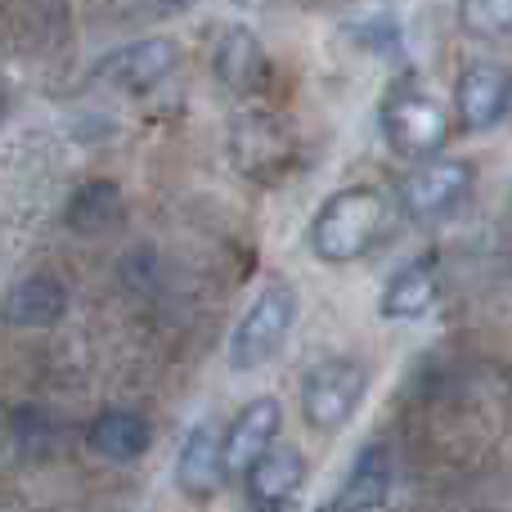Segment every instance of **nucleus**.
<instances>
[{
  "instance_id": "obj_8",
  "label": "nucleus",
  "mask_w": 512,
  "mask_h": 512,
  "mask_svg": "<svg viewBox=\"0 0 512 512\" xmlns=\"http://www.w3.org/2000/svg\"><path fill=\"white\" fill-rule=\"evenodd\" d=\"M292 131L270 113H243L230 131V158L248 176H270V171L292 162Z\"/></svg>"
},
{
  "instance_id": "obj_7",
  "label": "nucleus",
  "mask_w": 512,
  "mask_h": 512,
  "mask_svg": "<svg viewBox=\"0 0 512 512\" xmlns=\"http://www.w3.org/2000/svg\"><path fill=\"white\" fill-rule=\"evenodd\" d=\"M239 477L248 481L252 512H292L301 486H306V459H301V450L274 441L265 454H256Z\"/></svg>"
},
{
  "instance_id": "obj_13",
  "label": "nucleus",
  "mask_w": 512,
  "mask_h": 512,
  "mask_svg": "<svg viewBox=\"0 0 512 512\" xmlns=\"http://www.w3.org/2000/svg\"><path fill=\"white\" fill-rule=\"evenodd\" d=\"M86 445L108 463H135L153 450V423L140 409H99L86 427Z\"/></svg>"
},
{
  "instance_id": "obj_4",
  "label": "nucleus",
  "mask_w": 512,
  "mask_h": 512,
  "mask_svg": "<svg viewBox=\"0 0 512 512\" xmlns=\"http://www.w3.org/2000/svg\"><path fill=\"white\" fill-rule=\"evenodd\" d=\"M378 122H382V135H387L391 153H396V158H414V162L441 153L445 135H450V117H445L441 99H432L418 86L391 90V95L382 99Z\"/></svg>"
},
{
  "instance_id": "obj_17",
  "label": "nucleus",
  "mask_w": 512,
  "mask_h": 512,
  "mask_svg": "<svg viewBox=\"0 0 512 512\" xmlns=\"http://www.w3.org/2000/svg\"><path fill=\"white\" fill-rule=\"evenodd\" d=\"M265 77V50L256 41L252 27L234 23L221 32L216 41V81H221L230 95H252Z\"/></svg>"
},
{
  "instance_id": "obj_16",
  "label": "nucleus",
  "mask_w": 512,
  "mask_h": 512,
  "mask_svg": "<svg viewBox=\"0 0 512 512\" xmlns=\"http://www.w3.org/2000/svg\"><path fill=\"white\" fill-rule=\"evenodd\" d=\"M126 216V198H122V185L108 176H95V180H81L72 189L68 207H63V225L72 234H86V239H99L108 234L113 225H122Z\"/></svg>"
},
{
  "instance_id": "obj_2",
  "label": "nucleus",
  "mask_w": 512,
  "mask_h": 512,
  "mask_svg": "<svg viewBox=\"0 0 512 512\" xmlns=\"http://www.w3.org/2000/svg\"><path fill=\"white\" fill-rule=\"evenodd\" d=\"M297 310H301V297L292 283H279V279L265 283L248 301V310L239 315V324H234V333H230V351H225L230 369L234 373L265 369V364L283 351V342H288L292 324H297Z\"/></svg>"
},
{
  "instance_id": "obj_10",
  "label": "nucleus",
  "mask_w": 512,
  "mask_h": 512,
  "mask_svg": "<svg viewBox=\"0 0 512 512\" xmlns=\"http://www.w3.org/2000/svg\"><path fill=\"white\" fill-rule=\"evenodd\" d=\"M176 486L189 499H212L225 486V454H221V423L203 418L185 432L176 454Z\"/></svg>"
},
{
  "instance_id": "obj_3",
  "label": "nucleus",
  "mask_w": 512,
  "mask_h": 512,
  "mask_svg": "<svg viewBox=\"0 0 512 512\" xmlns=\"http://www.w3.org/2000/svg\"><path fill=\"white\" fill-rule=\"evenodd\" d=\"M369 364L351 360V355H328V360L310 364L301 378V414L315 432H342L355 414H360L364 396H369Z\"/></svg>"
},
{
  "instance_id": "obj_18",
  "label": "nucleus",
  "mask_w": 512,
  "mask_h": 512,
  "mask_svg": "<svg viewBox=\"0 0 512 512\" xmlns=\"http://www.w3.org/2000/svg\"><path fill=\"white\" fill-rule=\"evenodd\" d=\"M459 9H463V23H468L472 32H481V36L508 32V14H512L508 0H459Z\"/></svg>"
},
{
  "instance_id": "obj_6",
  "label": "nucleus",
  "mask_w": 512,
  "mask_h": 512,
  "mask_svg": "<svg viewBox=\"0 0 512 512\" xmlns=\"http://www.w3.org/2000/svg\"><path fill=\"white\" fill-rule=\"evenodd\" d=\"M176 68H180V41H171V36H140V41H126L117 50H108L99 59L95 77L126 90V95H149L162 81L176 77Z\"/></svg>"
},
{
  "instance_id": "obj_11",
  "label": "nucleus",
  "mask_w": 512,
  "mask_h": 512,
  "mask_svg": "<svg viewBox=\"0 0 512 512\" xmlns=\"http://www.w3.org/2000/svg\"><path fill=\"white\" fill-rule=\"evenodd\" d=\"M283 427V405L274 396H256L234 414V423L221 432V454H225V477L243 472L256 454H265L279 441Z\"/></svg>"
},
{
  "instance_id": "obj_14",
  "label": "nucleus",
  "mask_w": 512,
  "mask_h": 512,
  "mask_svg": "<svg viewBox=\"0 0 512 512\" xmlns=\"http://www.w3.org/2000/svg\"><path fill=\"white\" fill-rule=\"evenodd\" d=\"M436 297H441L436 261L432 256H414L405 270H396L387 279V288H382V297H378V310H382V319H391V324H414V319L432 315Z\"/></svg>"
},
{
  "instance_id": "obj_15",
  "label": "nucleus",
  "mask_w": 512,
  "mask_h": 512,
  "mask_svg": "<svg viewBox=\"0 0 512 512\" xmlns=\"http://www.w3.org/2000/svg\"><path fill=\"white\" fill-rule=\"evenodd\" d=\"M391 495V459L382 445H364L346 472L342 490L328 499L319 512H382Z\"/></svg>"
},
{
  "instance_id": "obj_9",
  "label": "nucleus",
  "mask_w": 512,
  "mask_h": 512,
  "mask_svg": "<svg viewBox=\"0 0 512 512\" xmlns=\"http://www.w3.org/2000/svg\"><path fill=\"white\" fill-rule=\"evenodd\" d=\"M508 99H512V81L499 63H472L459 72L454 81V108H459V122L468 131H495L508 117Z\"/></svg>"
},
{
  "instance_id": "obj_1",
  "label": "nucleus",
  "mask_w": 512,
  "mask_h": 512,
  "mask_svg": "<svg viewBox=\"0 0 512 512\" xmlns=\"http://www.w3.org/2000/svg\"><path fill=\"white\" fill-rule=\"evenodd\" d=\"M382 221H387V198L369 185L337 189L333 198H324V207L310 221V252L324 265H351L378 243Z\"/></svg>"
},
{
  "instance_id": "obj_12",
  "label": "nucleus",
  "mask_w": 512,
  "mask_h": 512,
  "mask_svg": "<svg viewBox=\"0 0 512 512\" xmlns=\"http://www.w3.org/2000/svg\"><path fill=\"white\" fill-rule=\"evenodd\" d=\"M68 315V288H63L59 274H27L0 301V324L36 333V328H54Z\"/></svg>"
},
{
  "instance_id": "obj_5",
  "label": "nucleus",
  "mask_w": 512,
  "mask_h": 512,
  "mask_svg": "<svg viewBox=\"0 0 512 512\" xmlns=\"http://www.w3.org/2000/svg\"><path fill=\"white\" fill-rule=\"evenodd\" d=\"M472 185H477V171H472L468 158H423L400 185V207H405L409 221L418 225H436L450 221L463 203H468Z\"/></svg>"
},
{
  "instance_id": "obj_19",
  "label": "nucleus",
  "mask_w": 512,
  "mask_h": 512,
  "mask_svg": "<svg viewBox=\"0 0 512 512\" xmlns=\"http://www.w3.org/2000/svg\"><path fill=\"white\" fill-rule=\"evenodd\" d=\"M158 5H167V9H189L194 0H158Z\"/></svg>"
}]
</instances>
